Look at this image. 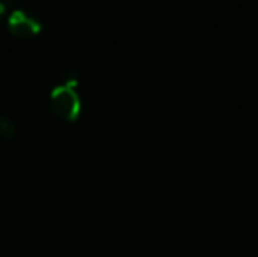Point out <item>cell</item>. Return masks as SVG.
Instances as JSON below:
<instances>
[{
  "mask_svg": "<svg viewBox=\"0 0 258 257\" xmlns=\"http://www.w3.org/2000/svg\"><path fill=\"white\" fill-rule=\"evenodd\" d=\"M51 103H53L54 111L60 117H65L68 120L74 118L80 109L79 95H77L76 89L71 86V83L57 86L51 94Z\"/></svg>",
  "mask_w": 258,
  "mask_h": 257,
  "instance_id": "cell-1",
  "label": "cell"
},
{
  "mask_svg": "<svg viewBox=\"0 0 258 257\" xmlns=\"http://www.w3.org/2000/svg\"><path fill=\"white\" fill-rule=\"evenodd\" d=\"M8 26H9V30L14 35L21 36V38L33 36L42 27L41 21L35 15H32L27 11L20 9V8H15L9 14V17H8Z\"/></svg>",
  "mask_w": 258,
  "mask_h": 257,
  "instance_id": "cell-2",
  "label": "cell"
},
{
  "mask_svg": "<svg viewBox=\"0 0 258 257\" xmlns=\"http://www.w3.org/2000/svg\"><path fill=\"white\" fill-rule=\"evenodd\" d=\"M5 9H6V5H5V3H3L2 0H0V15H2L3 12H5Z\"/></svg>",
  "mask_w": 258,
  "mask_h": 257,
  "instance_id": "cell-3",
  "label": "cell"
}]
</instances>
